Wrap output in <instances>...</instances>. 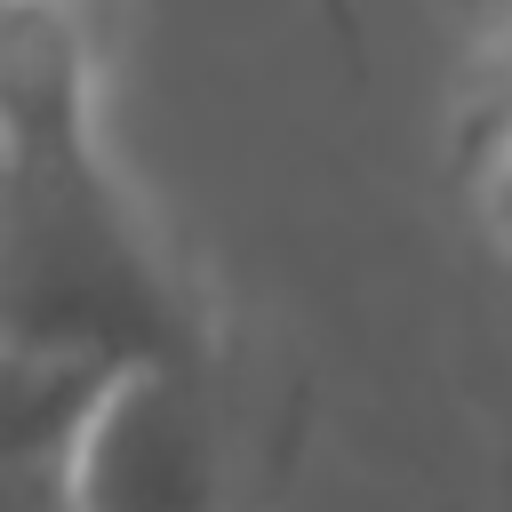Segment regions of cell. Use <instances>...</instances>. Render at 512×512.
<instances>
[{
	"label": "cell",
	"instance_id": "obj_4",
	"mask_svg": "<svg viewBox=\"0 0 512 512\" xmlns=\"http://www.w3.org/2000/svg\"><path fill=\"white\" fill-rule=\"evenodd\" d=\"M0 488H8V512H80L56 464H24V472H8Z\"/></svg>",
	"mask_w": 512,
	"mask_h": 512
},
{
	"label": "cell",
	"instance_id": "obj_2",
	"mask_svg": "<svg viewBox=\"0 0 512 512\" xmlns=\"http://www.w3.org/2000/svg\"><path fill=\"white\" fill-rule=\"evenodd\" d=\"M56 472L80 512H224L232 456L216 368H128Z\"/></svg>",
	"mask_w": 512,
	"mask_h": 512
},
{
	"label": "cell",
	"instance_id": "obj_3",
	"mask_svg": "<svg viewBox=\"0 0 512 512\" xmlns=\"http://www.w3.org/2000/svg\"><path fill=\"white\" fill-rule=\"evenodd\" d=\"M464 184L480 200V224L512 256V0L480 8V48H472V88H464Z\"/></svg>",
	"mask_w": 512,
	"mask_h": 512
},
{
	"label": "cell",
	"instance_id": "obj_1",
	"mask_svg": "<svg viewBox=\"0 0 512 512\" xmlns=\"http://www.w3.org/2000/svg\"><path fill=\"white\" fill-rule=\"evenodd\" d=\"M0 328L8 352L216 368V320L104 136L88 0H0Z\"/></svg>",
	"mask_w": 512,
	"mask_h": 512
},
{
	"label": "cell",
	"instance_id": "obj_6",
	"mask_svg": "<svg viewBox=\"0 0 512 512\" xmlns=\"http://www.w3.org/2000/svg\"><path fill=\"white\" fill-rule=\"evenodd\" d=\"M480 8H488V0H480Z\"/></svg>",
	"mask_w": 512,
	"mask_h": 512
},
{
	"label": "cell",
	"instance_id": "obj_5",
	"mask_svg": "<svg viewBox=\"0 0 512 512\" xmlns=\"http://www.w3.org/2000/svg\"><path fill=\"white\" fill-rule=\"evenodd\" d=\"M320 8V24H328V40L344 48V56H360V8L352 0H312Z\"/></svg>",
	"mask_w": 512,
	"mask_h": 512
}]
</instances>
